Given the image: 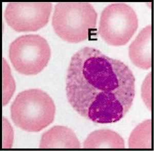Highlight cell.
Wrapping results in <instances>:
<instances>
[{
    "label": "cell",
    "instance_id": "cell-1",
    "mask_svg": "<svg viewBox=\"0 0 154 151\" xmlns=\"http://www.w3.org/2000/svg\"><path fill=\"white\" fill-rule=\"evenodd\" d=\"M66 93L68 103L81 116L95 123H115L133 104L135 77L122 61L84 47L70 59Z\"/></svg>",
    "mask_w": 154,
    "mask_h": 151
},
{
    "label": "cell",
    "instance_id": "cell-4",
    "mask_svg": "<svg viewBox=\"0 0 154 151\" xmlns=\"http://www.w3.org/2000/svg\"><path fill=\"white\" fill-rule=\"evenodd\" d=\"M51 56L48 41L38 35H27L11 43L9 57L12 66L22 74L34 75L47 66Z\"/></svg>",
    "mask_w": 154,
    "mask_h": 151
},
{
    "label": "cell",
    "instance_id": "cell-7",
    "mask_svg": "<svg viewBox=\"0 0 154 151\" xmlns=\"http://www.w3.org/2000/svg\"><path fill=\"white\" fill-rule=\"evenodd\" d=\"M152 27L146 26L140 32L128 49L132 63L142 69H150L152 66Z\"/></svg>",
    "mask_w": 154,
    "mask_h": 151
},
{
    "label": "cell",
    "instance_id": "cell-3",
    "mask_svg": "<svg viewBox=\"0 0 154 151\" xmlns=\"http://www.w3.org/2000/svg\"><path fill=\"white\" fill-rule=\"evenodd\" d=\"M97 13L88 3H58L54 7L52 25L62 40L78 43L89 38L96 28Z\"/></svg>",
    "mask_w": 154,
    "mask_h": 151
},
{
    "label": "cell",
    "instance_id": "cell-10",
    "mask_svg": "<svg viewBox=\"0 0 154 151\" xmlns=\"http://www.w3.org/2000/svg\"><path fill=\"white\" fill-rule=\"evenodd\" d=\"M128 146L131 149L152 148L151 120H146L136 127L130 135Z\"/></svg>",
    "mask_w": 154,
    "mask_h": 151
},
{
    "label": "cell",
    "instance_id": "cell-8",
    "mask_svg": "<svg viewBox=\"0 0 154 151\" xmlns=\"http://www.w3.org/2000/svg\"><path fill=\"white\" fill-rule=\"evenodd\" d=\"M80 141L72 129L56 125L45 132L41 137V149H79Z\"/></svg>",
    "mask_w": 154,
    "mask_h": 151
},
{
    "label": "cell",
    "instance_id": "cell-9",
    "mask_svg": "<svg viewBox=\"0 0 154 151\" xmlns=\"http://www.w3.org/2000/svg\"><path fill=\"white\" fill-rule=\"evenodd\" d=\"M85 149H124L122 137L113 131L103 129L94 131L83 143Z\"/></svg>",
    "mask_w": 154,
    "mask_h": 151
},
{
    "label": "cell",
    "instance_id": "cell-5",
    "mask_svg": "<svg viewBox=\"0 0 154 151\" xmlns=\"http://www.w3.org/2000/svg\"><path fill=\"white\" fill-rule=\"evenodd\" d=\"M138 27V19L133 9L126 4L116 3L102 11L98 32L109 45L120 46L130 41Z\"/></svg>",
    "mask_w": 154,
    "mask_h": 151
},
{
    "label": "cell",
    "instance_id": "cell-2",
    "mask_svg": "<svg viewBox=\"0 0 154 151\" xmlns=\"http://www.w3.org/2000/svg\"><path fill=\"white\" fill-rule=\"evenodd\" d=\"M11 118L17 127L28 132H38L53 123L56 106L51 96L38 89L20 92L11 107Z\"/></svg>",
    "mask_w": 154,
    "mask_h": 151
},
{
    "label": "cell",
    "instance_id": "cell-6",
    "mask_svg": "<svg viewBox=\"0 0 154 151\" xmlns=\"http://www.w3.org/2000/svg\"><path fill=\"white\" fill-rule=\"evenodd\" d=\"M51 11V3H9L4 17L16 32H35L48 24Z\"/></svg>",
    "mask_w": 154,
    "mask_h": 151
}]
</instances>
